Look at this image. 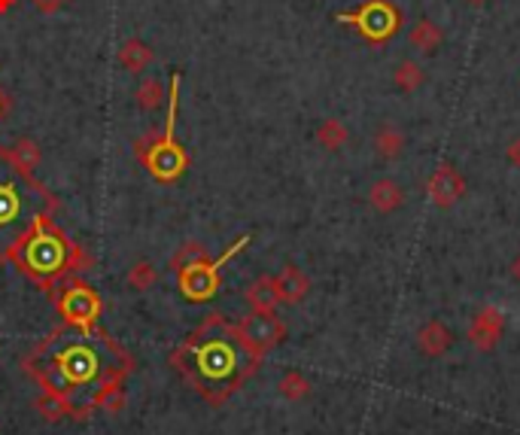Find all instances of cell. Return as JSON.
I'll list each match as a JSON object with an SVG mask.
<instances>
[{
    "instance_id": "5b68a950",
    "label": "cell",
    "mask_w": 520,
    "mask_h": 435,
    "mask_svg": "<svg viewBox=\"0 0 520 435\" xmlns=\"http://www.w3.org/2000/svg\"><path fill=\"white\" fill-rule=\"evenodd\" d=\"M232 332H235L237 344L243 348V353H247L250 359H256V363L286 338L284 320H280V316L274 314V311L271 314L252 311L250 316H243L237 326H232Z\"/></svg>"
},
{
    "instance_id": "83f0119b",
    "label": "cell",
    "mask_w": 520,
    "mask_h": 435,
    "mask_svg": "<svg viewBox=\"0 0 520 435\" xmlns=\"http://www.w3.org/2000/svg\"><path fill=\"white\" fill-rule=\"evenodd\" d=\"M505 159H508V165L520 168V137H515L508 146H505Z\"/></svg>"
},
{
    "instance_id": "d4e9b609",
    "label": "cell",
    "mask_w": 520,
    "mask_h": 435,
    "mask_svg": "<svg viewBox=\"0 0 520 435\" xmlns=\"http://www.w3.org/2000/svg\"><path fill=\"white\" fill-rule=\"evenodd\" d=\"M159 283V268H155L153 262H137L128 268V286L137 292H146L153 290V286Z\"/></svg>"
},
{
    "instance_id": "3957f363",
    "label": "cell",
    "mask_w": 520,
    "mask_h": 435,
    "mask_svg": "<svg viewBox=\"0 0 520 435\" xmlns=\"http://www.w3.org/2000/svg\"><path fill=\"white\" fill-rule=\"evenodd\" d=\"M177 113H180V73L170 77V92H168V119L161 135L137 140V156L146 165L159 183L177 180L186 168H189V156L177 140Z\"/></svg>"
},
{
    "instance_id": "f1b7e54d",
    "label": "cell",
    "mask_w": 520,
    "mask_h": 435,
    "mask_svg": "<svg viewBox=\"0 0 520 435\" xmlns=\"http://www.w3.org/2000/svg\"><path fill=\"white\" fill-rule=\"evenodd\" d=\"M511 277H515L517 283H520V253L515 256V262H511Z\"/></svg>"
},
{
    "instance_id": "277c9868",
    "label": "cell",
    "mask_w": 520,
    "mask_h": 435,
    "mask_svg": "<svg viewBox=\"0 0 520 435\" xmlns=\"http://www.w3.org/2000/svg\"><path fill=\"white\" fill-rule=\"evenodd\" d=\"M341 25H351L353 31L362 34V40L384 46L392 37L402 31V12L390 0H366L362 6H356L353 12H338Z\"/></svg>"
},
{
    "instance_id": "52a82bcc",
    "label": "cell",
    "mask_w": 520,
    "mask_h": 435,
    "mask_svg": "<svg viewBox=\"0 0 520 435\" xmlns=\"http://www.w3.org/2000/svg\"><path fill=\"white\" fill-rule=\"evenodd\" d=\"M98 372H101V359L92 338H79V341L68 344V348L58 353V374H62L64 383L83 387V383L98 378Z\"/></svg>"
},
{
    "instance_id": "7a4b0ae2",
    "label": "cell",
    "mask_w": 520,
    "mask_h": 435,
    "mask_svg": "<svg viewBox=\"0 0 520 435\" xmlns=\"http://www.w3.org/2000/svg\"><path fill=\"white\" fill-rule=\"evenodd\" d=\"M70 250L73 244L49 223V213H46V217L37 219V226L19 241V247L10 253V259L16 262L21 271H28L37 283H52L55 277L70 275Z\"/></svg>"
},
{
    "instance_id": "30bf717a",
    "label": "cell",
    "mask_w": 520,
    "mask_h": 435,
    "mask_svg": "<svg viewBox=\"0 0 520 435\" xmlns=\"http://www.w3.org/2000/svg\"><path fill=\"white\" fill-rule=\"evenodd\" d=\"M502 332H505V314L496 305H484L478 314L472 316L469 344L475 350L490 353V350H496V344L502 341Z\"/></svg>"
},
{
    "instance_id": "8992f818",
    "label": "cell",
    "mask_w": 520,
    "mask_h": 435,
    "mask_svg": "<svg viewBox=\"0 0 520 435\" xmlns=\"http://www.w3.org/2000/svg\"><path fill=\"white\" fill-rule=\"evenodd\" d=\"M250 244V234H243V238H237L232 250L228 253H222L217 262H195V265H189V268H183V271H177V280H180V292L189 301H207V299H213L219 292V268L226 265L232 256L237 253V250H243Z\"/></svg>"
},
{
    "instance_id": "4dcf8cb0",
    "label": "cell",
    "mask_w": 520,
    "mask_h": 435,
    "mask_svg": "<svg viewBox=\"0 0 520 435\" xmlns=\"http://www.w3.org/2000/svg\"><path fill=\"white\" fill-rule=\"evenodd\" d=\"M466 4H469V6H484L487 0H466Z\"/></svg>"
},
{
    "instance_id": "8fae6325",
    "label": "cell",
    "mask_w": 520,
    "mask_h": 435,
    "mask_svg": "<svg viewBox=\"0 0 520 435\" xmlns=\"http://www.w3.org/2000/svg\"><path fill=\"white\" fill-rule=\"evenodd\" d=\"M274 286H277L280 305H299V301L308 299V292H310L308 275H304L301 268H295V265H284L280 275L274 277Z\"/></svg>"
},
{
    "instance_id": "484cf974",
    "label": "cell",
    "mask_w": 520,
    "mask_h": 435,
    "mask_svg": "<svg viewBox=\"0 0 520 435\" xmlns=\"http://www.w3.org/2000/svg\"><path fill=\"white\" fill-rule=\"evenodd\" d=\"M101 411H107V414H122L125 408V393L116 387V383H110V387H103V393H98V399H95Z\"/></svg>"
},
{
    "instance_id": "4316f807",
    "label": "cell",
    "mask_w": 520,
    "mask_h": 435,
    "mask_svg": "<svg viewBox=\"0 0 520 435\" xmlns=\"http://www.w3.org/2000/svg\"><path fill=\"white\" fill-rule=\"evenodd\" d=\"M31 4L43 12V16H52V12L64 10V6H68V0H31Z\"/></svg>"
},
{
    "instance_id": "ffe728a7",
    "label": "cell",
    "mask_w": 520,
    "mask_h": 435,
    "mask_svg": "<svg viewBox=\"0 0 520 435\" xmlns=\"http://www.w3.org/2000/svg\"><path fill=\"white\" fill-rule=\"evenodd\" d=\"M392 83H396L399 92H405V94H414L417 88L426 83V73H423V68L417 62H399L396 64V70H392Z\"/></svg>"
},
{
    "instance_id": "ba28073f",
    "label": "cell",
    "mask_w": 520,
    "mask_h": 435,
    "mask_svg": "<svg viewBox=\"0 0 520 435\" xmlns=\"http://www.w3.org/2000/svg\"><path fill=\"white\" fill-rule=\"evenodd\" d=\"M58 311H62L64 320L73 323V326L88 329L101 314V299H98V292H92L88 286L73 283V286H64L62 296H58Z\"/></svg>"
},
{
    "instance_id": "f546056e",
    "label": "cell",
    "mask_w": 520,
    "mask_h": 435,
    "mask_svg": "<svg viewBox=\"0 0 520 435\" xmlns=\"http://www.w3.org/2000/svg\"><path fill=\"white\" fill-rule=\"evenodd\" d=\"M12 6H16V0H0V16H4V12H10Z\"/></svg>"
},
{
    "instance_id": "e0dca14e",
    "label": "cell",
    "mask_w": 520,
    "mask_h": 435,
    "mask_svg": "<svg viewBox=\"0 0 520 435\" xmlns=\"http://www.w3.org/2000/svg\"><path fill=\"white\" fill-rule=\"evenodd\" d=\"M405 144H408L405 131H399L396 125H390V122H384L381 128L375 131V137H371V146H375V152L381 159H399L405 152Z\"/></svg>"
},
{
    "instance_id": "ac0fdd59",
    "label": "cell",
    "mask_w": 520,
    "mask_h": 435,
    "mask_svg": "<svg viewBox=\"0 0 520 435\" xmlns=\"http://www.w3.org/2000/svg\"><path fill=\"white\" fill-rule=\"evenodd\" d=\"M37 411H40L43 420L55 423V420L68 417L70 414V399L64 390H43V396L37 399Z\"/></svg>"
},
{
    "instance_id": "603a6c76",
    "label": "cell",
    "mask_w": 520,
    "mask_h": 435,
    "mask_svg": "<svg viewBox=\"0 0 520 435\" xmlns=\"http://www.w3.org/2000/svg\"><path fill=\"white\" fill-rule=\"evenodd\" d=\"M277 390H280V396H284V399H289V402H301L304 396L310 393V381L304 378L301 372H286L284 378H280V383H277Z\"/></svg>"
},
{
    "instance_id": "7c38bea8",
    "label": "cell",
    "mask_w": 520,
    "mask_h": 435,
    "mask_svg": "<svg viewBox=\"0 0 520 435\" xmlns=\"http://www.w3.org/2000/svg\"><path fill=\"white\" fill-rule=\"evenodd\" d=\"M450 344H453V332L442 320H429L417 329V350L426 359L444 357L450 350Z\"/></svg>"
},
{
    "instance_id": "7402d4cb",
    "label": "cell",
    "mask_w": 520,
    "mask_h": 435,
    "mask_svg": "<svg viewBox=\"0 0 520 435\" xmlns=\"http://www.w3.org/2000/svg\"><path fill=\"white\" fill-rule=\"evenodd\" d=\"M168 92H165V83L155 77H146L144 83L137 86V104L144 110H159L161 104H165Z\"/></svg>"
},
{
    "instance_id": "cb8c5ba5",
    "label": "cell",
    "mask_w": 520,
    "mask_h": 435,
    "mask_svg": "<svg viewBox=\"0 0 520 435\" xmlns=\"http://www.w3.org/2000/svg\"><path fill=\"white\" fill-rule=\"evenodd\" d=\"M207 259H210V256H207V247L202 244V241H186V244L174 253V259H170V268L183 271V268H189V265L207 262Z\"/></svg>"
},
{
    "instance_id": "5bb4252c",
    "label": "cell",
    "mask_w": 520,
    "mask_h": 435,
    "mask_svg": "<svg viewBox=\"0 0 520 435\" xmlns=\"http://www.w3.org/2000/svg\"><path fill=\"white\" fill-rule=\"evenodd\" d=\"M243 299H247V305L252 308V311H277L280 299H277V286H274V277H256L252 283L247 286V292H243Z\"/></svg>"
},
{
    "instance_id": "2e32d148",
    "label": "cell",
    "mask_w": 520,
    "mask_h": 435,
    "mask_svg": "<svg viewBox=\"0 0 520 435\" xmlns=\"http://www.w3.org/2000/svg\"><path fill=\"white\" fill-rule=\"evenodd\" d=\"M153 58H155L153 49L146 46L144 40H137V37H128V40H122V46H119V64L131 73H144L153 64Z\"/></svg>"
},
{
    "instance_id": "4fadbf2b",
    "label": "cell",
    "mask_w": 520,
    "mask_h": 435,
    "mask_svg": "<svg viewBox=\"0 0 520 435\" xmlns=\"http://www.w3.org/2000/svg\"><path fill=\"white\" fill-rule=\"evenodd\" d=\"M368 204H371V208H375L377 213L390 217V213H396V210L405 204V189L399 186L396 180L384 176V180L371 183V189H368Z\"/></svg>"
},
{
    "instance_id": "9c48e42d",
    "label": "cell",
    "mask_w": 520,
    "mask_h": 435,
    "mask_svg": "<svg viewBox=\"0 0 520 435\" xmlns=\"http://www.w3.org/2000/svg\"><path fill=\"white\" fill-rule=\"evenodd\" d=\"M426 195H429V201H433L435 208L450 210L453 204H459L463 201V195H466L463 174H459L453 165H438L426 180Z\"/></svg>"
},
{
    "instance_id": "44dd1931",
    "label": "cell",
    "mask_w": 520,
    "mask_h": 435,
    "mask_svg": "<svg viewBox=\"0 0 520 435\" xmlns=\"http://www.w3.org/2000/svg\"><path fill=\"white\" fill-rule=\"evenodd\" d=\"M317 144L323 146L326 152H338L341 146L347 144V128L341 119H323L317 128Z\"/></svg>"
},
{
    "instance_id": "6da1fadb",
    "label": "cell",
    "mask_w": 520,
    "mask_h": 435,
    "mask_svg": "<svg viewBox=\"0 0 520 435\" xmlns=\"http://www.w3.org/2000/svg\"><path fill=\"white\" fill-rule=\"evenodd\" d=\"M52 195L31 180L10 152L0 150V256H10L19 241L43 219L52 208Z\"/></svg>"
},
{
    "instance_id": "1f68e13d",
    "label": "cell",
    "mask_w": 520,
    "mask_h": 435,
    "mask_svg": "<svg viewBox=\"0 0 520 435\" xmlns=\"http://www.w3.org/2000/svg\"><path fill=\"white\" fill-rule=\"evenodd\" d=\"M0 113H4V94H0Z\"/></svg>"
},
{
    "instance_id": "9a60e30c",
    "label": "cell",
    "mask_w": 520,
    "mask_h": 435,
    "mask_svg": "<svg viewBox=\"0 0 520 435\" xmlns=\"http://www.w3.org/2000/svg\"><path fill=\"white\" fill-rule=\"evenodd\" d=\"M442 40H444V34H442V28H438L433 19L414 21V25H411V34H408V43H411V49H417V53H423V55L438 53Z\"/></svg>"
},
{
    "instance_id": "d6986e66",
    "label": "cell",
    "mask_w": 520,
    "mask_h": 435,
    "mask_svg": "<svg viewBox=\"0 0 520 435\" xmlns=\"http://www.w3.org/2000/svg\"><path fill=\"white\" fill-rule=\"evenodd\" d=\"M6 152H10V159L16 161V165H19L25 174H34L37 168H40V161H43L40 146H37L34 140H28V137H21V140H16L12 146H6Z\"/></svg>"
}]
</instances>
